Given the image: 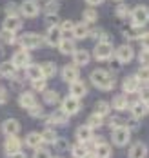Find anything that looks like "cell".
<instances>
[{
	"instance_id": "d590c367",
	"label": "cell",
	"mask_w": 149,
	"mask_h": 158,
	"mask_svg": "<svg viewBox=\"0 0 149 158\" xmlns=\"http://www.w3.org/2000/svg\"><path fill=\"white\" fill-rule=\"evenodd\" d=\"M142 33L144 29H140V27H129V29H124V36L127 38V40H138L140 36H142Z\"/></svg>"
},
{
	"instance_id": "7a4b0ae2",
	"label": "cell",
	"mask_w": 149,
	"mask_h": 158,
	"mask_svg": "<svg viewBox=\"0 0 149 158\" xmlns=\"http://www.w3.org/2000/svg\"><path fill=\"white\" fill-rule=\"evenodd\" d=\"M20 48L22 49H38L42 44H44V36H40V35H36V33H26V35H22L20 36Z\"/></svg>"
},
{
	"instance_id": "e0dca14e",
	"label": "cell",
	"mask_w": 149,
	"mask_h": 158,
	"mask_svg": "<svg viewBox=\"0 0 149 158\" xmlns=\"http://www.w3.org/2000/svg\"><path fill=\"white\" fill-rule=\"evenodd\" d=\"M71 56H73V62H75L77 67H80V65H87L89 60H91V55H89L87 49H77Z\"/></svg>"
},
{
	"instance_id": "8992f818",
	"label": "cell",
	"mask_w": 149,
	"mask_h": 158,
	"mask_svg": "<svg viewBox=\"0 0 149 158\" xmlns=\"http://www.w3.org/2000/svg\"><path fill=\"white\" fill-rule=\"evenodd\" d=\"M18 13H22L26 18H36L40 13V6L36 0H24L22 6L18 7Z\"/></svg>"
},
{
	"instance_id": "f6af8a7d",
	"label": "cell",
	"mask_w": 149,
	"mask_h": 158,
	"mask_svg": "<svg viewBox=\"0 0 149 158\" xmlns=\"http://www.w3.org/2000/svg\"><path fill=\"white\" fill-rule=\"evenodd\" d=\"M140 126V122H138V118H135V116H129L126 122H124V127H127L129 131H135V129H138Z\"/></svg>"
},
{
	"instance_id": "f1b7e54d",
	"label": "cell",
	"mask_w": 149,
	"mask_h": 158,
	"mask_svg": "<svg viewBox=\"0 0 149 158\" xmlns=\"http://www.w3.org/2000/svg\"><path fill=\"white\" fill-rule=\"evenodd\" d=\"M71 155H73V158H85L87 155H89V149H87V145L82 142L75 143L73 147H71Z\"/></svg>"
},
{
	"instance_id": "ee69618b",
	"label": "cell",
	"mask_w": 149,
	"mask_h": 158,
	"mask_svg": "<svg viewBox=\"0 0 149 158\" xmlns=\"http://www.w3.org/2000/svg\"><path fill=\"white\" fill-rule=\"evenodd\" d=\"M115 15L118 16V18H127L129 16V7L126 6V4H118L115 9Z\"/></svg>"
},
{
	"instance_id": "44dd1931",
	"label": "cell",
	"mask_w": 149,
	"mask_h": 158,
	"mask_svg": "<svg viewBox=\"0 0 149 158\" xmlns=\"http://www.w3.org/2000/svg\"><path fill=\"white\" fill-rule=\"evenodd\" d=\"M146 155H147V149L144 142H135L129 147V158H146Z\"/></svg>"
},
{
	"instance_id": "484cf974",
	"label": "cell",
	"mask_w": 149,
	"mask_h": 158,
	"mask_svg": "<svg viewBox=\"0 0 149 158\" xmlns=\"http://www.w3.org/2000/svg\"><path fill=\"white\" fill-rule=\"evenodd\" d=\"M17 67L13 65L11 62H2L0 64V77H4V78H13L15 75H17Z\"/></svg>"
},
{
	"instance_id": "5b68a950",
	"label": "cell",
	"mask_w": 149,
	"mask_h": 158,
	"mask_svg": "<svg viewBox=\"0 0 149 158\" xmlns=\"http://www.w3.org/2000/svg\"><path fill=\"white\" fill-rule=\"evenodd\" d=\"M111 140H113V143L118 145V147L127 145L129 140H131V131H129L127 127H124V126L115 127V129H113V135H111Z\"/></svg>"
},
{
	"instance_id": "7bdbcfd3",
	"label": "cell",
	"mask_w": 149,
	"mask_h": 158,
	"mask_svg": "<svg viewBox=\"0 0 149 158\" xmlns=\"http://www.w3.org/2000/svg\"><path fill=\"white\" fill-rule=\"evenodd\" d=\"M27 113H29V116H31V118H40V116H44V107H42V106H38V104H35L33 107H29V109H27Z\"/></svg>"
},
{
	"instance_id": "3957f363",
	"label": "cell",
	"mask_w": 149,
	"mask_h": 158,
	"mask_svg": "<svg viewBox=\"0 0 149 158\" xmlns=\"http://www.w3.org/2000/svg\"><path fill=\"white\" fill-rule=\"evenodd\" d=\"M93 56H95V60H98V62H109V58L113 56V46H111V42H98L95 49H93Z\"/></svg>"
},
{
	"instance_id": "816d5d0a",
	"label": "cell",
	"mask_w": 149,
	"mask_h": 158,
	"mask_svg": "<svg viewBox=\"0 0 149 158\" xmlns=\"http://www.w3.org/2000/svg\"><path fill=\"white\" fill-rule=\"evenodd\" d=\"M53 143H55V145H56L58 149H67V145H69L66 138H56V140H55Z\"/></svg>"
},
{
	"instance_id": "4316f807",
	"label": "cell",
	"mask_w": 149,
	"mask_h": 158,
	"mask_svg": "<svg viewBox=\"0 0 149 158\" xmlns=\"http://www.w3.org/2000/svg\"><path fill=\"white\" fill-rule=\"evenodd\" d=\"M95 158H111V145H107L106 142H100L95 145Z\"/></svg>"
},
{
	"instance_id": "9f6ffc18",
	"label": "cell",
	"mask_w": 149,
	"mask_h": 158,
	"mask_svg": "<svg viewBox=\"0 0 149 158\" xmlns=\"http://www.w3.org/2000/svg\"><path fill=\"white\" fill-rule=\"evenodd\" d=\"M7 156H9V158H27L26 155H24V153H22V151H17V153H11V155H7Z\"/></svg>"
},
{
	"instance_id": "b9f144b4",
	"label": "cell",
	"mask_w": 149,
	"mask_h": 158,
	"mask_svg": "<svg viewBox=\"0 0 149 158\" xmlns=\"http://www.w3.org/2000/svg\"><path fill=\"white\" fill-rule=\"evenodd\" d=\"M46 27L49 29V27H58V24H60V18L58 15H46Z\"/></svg>"
},
{
	"instance_id": "e575fe53",
	"label": "cell",
	"mask_w": 149,
	"mask_h": 158,
	"mask_svg": "<svg viewBox=\"0 0 149 158\" xmlns=\"http://www.w3.org/2000/svg\"><path fill=\"white\" fill-rule=\"evenodd\" d=\"M44 93V102L48 104V106H55V104H58L60 102V95L56 93V91H42Z\"/></svg>"
},
{
	"instance_id": "680465c9",
	"label": "cell",
	"mask_w": 149,
	"mask_h": 158,
	"mask_svg": "<svg viewBox=\"0 0 149 158\" xmlns=\"http://www.w3.org/2000/svg\"><path fill=\"white\" fill-rule=\"evenodd\" d=\"M51 158H60V156H51Z\"/></svg>"
},
{
	"instance_id": "30bf717a",
	"label": "cell",
	"mask_w": 149,
	"mask_h": 158,
	"mask_svg": "<svg viewBox=\"0 0 149 158\" xmlns=\"http://www.w3.org/2000/svg\"><path fill=\"white\" fill-rule=\"evenodd\" d=\"M60 77H62V80H64V82H67V84L77 82V80L80 78L78 67H77L75 64H71V65H64V67H62V71H60Z\"/></svg>"
},
{
	"instance_id": "681fc988",
	"label": "cell",
	"mask_w": 149,
	"mask_h": 158,
	"mask_svg": "<svg viewBox=\"0 0 149 158\" xmlns=\"http://www.w3.org/2000/svg\"><path fill=\"white\" fill-rule=\"evenodd\" d=\"M109 126H111V129L120 127V126H124V120H122L120 116H111V118H109Z\"/></svg>"
},
{
	"instance_id": "ba28073f",
	"label": "cell",
	"mask_w": 149,
	"mask_h": 158,
	"mask_svg": "<svg viewBox=\"0 0 149 158\" xmlns=\"http://www.w3.org/2000/svg\"><path fill=\"white\" fill-rule=\"evenodd\" d=\"M60 109L64 111V113H67L69 116L71 114H77L78 111L82 109V104H80V98H75V96H66L64 100H62V107Z\"/></svg>"
},
{
	"instance_id": "bcb514c9",
	"label": "cell",
	"mask_w": 149,
	"mask_h": 158,
	"mask_svg": "<svg viewBox=\"0 0 149 158\" xmlns=\"http://www.w3.org/2000/svg\"><path fill=\"white\" fill-rule=\"evenodd\" d=\"M135 77L140 80L142 84H147V65H142V67L138 69V73H136Z\"/></svg>"
},
{
	"instance_id": "9c48e42d",
	"label": "cell",
	"mask_w": 149,
	"mask_h": 158,
	"mask_svg": "<svg viewBox=\"0 0 149 158\" xmlns=\"http://www.w3.org/2000/svg\"><path fill=\"white\" fill-rule=\"evenodd\" d=\"M115 58L118 60L120 64H129L135 58V51H133L131 46H127V44H124V46H120V48L115 51Z\"/></svg>"
},
{
	"instance_id": "52a82bcc",
	"label": "cell",
	"mask_w": 149,
	"mask_h": 158,
	"mask_svg": "<svg viewBox=\"0 0 149 158\" xmlns=\"http://www.w3.org/2000/svg\"><path fill=\"white\" fill-rule=\"evenodd\" d=\"M11 64L17 67V69H24L27 64H31V55H29V51L27 49H18L13 53V58H11Z\"/></svg>"
},
{
	"instance_id": "6f0895ef",
	"label": "cell",
	"mask_w": 149,
	"mask_h": 158,
	"mask_svg": "<svg viewBox=\"0 0 149 158\" xmlns=\"http://www.w3.org/2000/svg\"><path fill=\"white\" fill-rule=\"evenodd\" d=\"M85 2H87V4H89L91 7H95V6H100V4H102L104 0H85Z\"/></svg>"
},
{
	"instance_id": "d6986e66",
	"label": "cell",
	"mask_w": 149,
	"mask_h": 158,
	"mask_svg": "<svg viewBox=\"0 0 149 158\" xmlns=\"http://www.w3.org/2000/svg\"><path fill=\"white\" fill-rule=\"evenodd\" d=\"M18 131H20V124H18V120H15V118H7V120H4V124H2V133H4L6 136L17 135Z\"/></svg>"
},
{
	"instance_id": "4dcf8cb0",
	"label": "cell",
	"mask_w": 149,
	"mask_h": 158,
	"mask_svg": "<svg viewBox=\"0 0 149 158\" xmlns=\"http://www.w3.org/2000/svg\"><path fill=\"white\" fill-rule=\"evenodd\" d=\"M127 106H129V100L126 95H116L113 98V104H111V107H115L116 111H126Z\"/></svg>"
},
{
	"instance_id": "83f0119b",
	"label": "cell",
	"mask_w": 149,
	"mask_h": 158,
	"mask_svg": "<svg viewBox=\"0 0 149 158\" xmlns=\"http://www.w3.org/2000/svg\"><path fill=\"white\" fill-rule=\"evenodd\" d=\"M42 136H40V133H29L27 136H26V145L27 147H31V149H38V147H42Z\"/></svg>"
},
{
	"instance_id": "8d00e7d4",
	"label": "cell",
	"mask_w": 149,
	"mask_h": 158,
	"mask_svg": "<svg viewBox=\"0 0 149 158\" xmlns=\"http://www.w3.org/2000/svg\"><path fill=\"white\" fill-rule=\"evenodd\" d=\"M85 126L91 127V129H98V127L104 126V118L93 113V114H89V118H87V124H85Z\"/></svg>"
},
{
	"instance_id": "f546056e",
	"label": "cell",
	"mask_w": 149,
	"mask_h": 158,
	"mask_svg": "<svg viewBox=\"0 0 149 158\" xmlns=\"http://www.w3.org/2000/svg\"><path fill=\"white\" fill-rule=\"evenodd\" d=\"M95 114H98L102 118H106V116H109V113H111V106L106 102V100H98L97 102V106H95V111H93Z\"/></svg>"
},
{
	"instance_id": "8fae6325",
	"label": "cell",
	"mask_w": 149,
	"mask_h": 158,
	"mask_svg": "<svg viewBox=\"0 0 149 158\" xmlns=\"http://www.w3.org/2000/svg\"><path fill=\"white\" fill-rule=\"evenodd\" d=\"M142 87V82L136 78L135 75L124 78L122 82V89H124V95H133V93H138V89Z\"/></svg>"
},
{
	"instance_id": "f5cc1de1",
	"label": "cell",
	"mask_w": 149,
	"mask_h": 158,
	"mask_svg": "<svg viewBox=\"0 0 149 158\" xmlns=\"http://www.w3.org/2000/svg\"><path fill=\"white\" fill-rule=\"evenodd\" d=\"M140 64H142V65H147V46L142 48V53H140Z\"/></svg>"
},
{
	"instance_id": "ac0fdd59",
	"label": "cell",
	"mask_w": 149,
	"mask_h": 158,
	"mask_svg": "<svg viewBox=\"0 0 149 158\" xmlns=\"http://www.w3.org/2000/svg\"><path fill=\"white\" fill-rule=\"evenodd\" d=\"M129 109H131V114L135 118H142V116H146L147 114V104L146 102H142V100H136V102H133L127 106Z\"/></svg>"
},
{
	"instance_id": "2e32d148",
	"label": "cell",
	"mask_w": 149,
	"mask_h": 158,
	"mask_svg": "<svg viewBox=\"0 0 149 158\" xmlns=\"http://www.w3.org/2000/svg\"><path fill=\"white\" fill-rule=\"evenodd\" d=\"M2 29H7V31H13V33H17L18 29H22L20 16H6L4 22H2Z\"/></svg>"
},
{
	"instance_id": "ab89813d",
	"label": "cell",
	"mask_w": 149,
	"mask_h": 158,
	"mask_svg": "<svg viewBox=\"0 0 149 158\" xmlns=\"http://www.w3.org/2000/svg\"><path fill=\"white\" fill-rule=\"evenodd\" d=\"M48 78H36V80H31V85H33L35 91H46V87H48V82H46Z\"/></svg>"
},
{
	"instance_id": "7dc6e473",
	"label": "cell",
	"mask_w": 149,
	"mask_h": 158,
	"mask_svg": "<svg viewBox=\"0 0 149 158\" xmlns=\"http://www.w3.org/2000/svg\"><path fill=\"white\" fill-rule=\"evenodd\" d=\"M33 158H51V153L44 147H38V149H33Z\"/></svg>"
},
{
	"instance_id": "7402d4cb",
	"label": "cell",
	"mask_w": 149,
	"mask_h": 158,
	"mask_svg": "<svg viewBox=\"0 0 149 158\" xmlns=\"http://www.w3.org/2000/svg\"><path fill=\"white\" fill-rule=\"evenodd\" d=\"M56 48L60 49V53H62V55H73V53L77 51V44H75V40H73V38H62V40H60V44H58Z\"/></svg>"
},
{
	"instance_id": "d6a6232c",
	"label": "cell",
	"mask_w": 149,
	"mask_h": 158,
	"mask_svg": "<svg viewBox=\"0 0 149 158\" xmlns=\"http://www.w3.org/2000/svg\"><path fill=\"white\" fill-rule=\"evenodd\" d=\"M0 42H2L4 46H13V44L17 42V35L13 31L2 29V31H0Z\"/></svg>"
},
{
	"instance_id": "603a6c76",
	"label": "cell",
	"mask_w": 149,
	"mask_h": 158,
	"mask_svg": "<svg viewBox=\"0 0 149 158\" xmlns=\"http://www.w3.org/2000/svg\"><path fill=\"white\" fill-rule=\"evenodd\" d=\"M89 26L85 24V22H80V24H75V27H73V36L75 38H78V40H84V38H87L89 36Z\"/></svg>"
},
{
	"instance_id": "cb8c5ba5",
	"label": "cell",
	"mask_w": 149,
	"mask_h": 158,
	"mask_svg": "<svg viewBox=\"0 0 149 158\" xmlns=\"http://www.w3.org/2000/svg\"><path fill=\"white\" fill-rule=\"evenodd\" d=\"M75 136H77V140H78V142L85 143L87 140H91V138H93V129H91V127H87V126H80V127H77Z\"/></svg>"
},
{
	"instance_id": "6da1fadb",
	"label": "cell",
	"mask_w": 149,
	"mask_h": 158,
	"mask_svg": "<svg viewBox=\"0 0 149 158\" xmlns=\"http://www.w3.org/2000/svg\"><path fill=\"white\" fill-rule=\"evenodd\" d=\"M89 80L100 91H111L115 87V73L107 69H93L89 75Z\"/></svg>"
},
{
	"instance_id": "11a10c76",
	"label": "cell",
	"mask_w": 149,
	"mask_h": 158,
	"mask_svg": "<svg viewBox=\"0 0 149 158\" xmlns=\"http://www.w3.org/2000/svg\"><path fill=\"white\" fill-rule=\"evenodd\" d=\"M6 102H7V91L0 87V104H6Z\"/></svg>"
},
{
	"instance_id": "7c38bea8",
	"label": "cell",
	"mask_w": 149,
	"mask_h": 158,
	"mask_svg": "<svg viewBox=\"0 0 149 158\" xmlns=\"http://www.w3.org/2000/svg\"><path fill=\"white\" fill-rule=\"evenodd\" d=\"M64 38V35L62 31L58 29V27H49L48 33H46V38H44V44H48L49 48H56L58 44H60V40Z\"/></svg>"
},
{
	"instance_id": "d4e9b609",
	"label": "cell",
	"mask_w": 149,
	"mask_h": 158,
	"mask_svg": "<svg viewBox=\"0 0 149 158\" xmlns=\"http://www.w3.org/2000/svg\"><path fill=\"white\" fill-rule=\"evenodd\" d=\"M24 69H26V78H29V80L44 78V77H42V69H40L38 64H27Z\"/></svg>"
},
{
	"instance_id": "60d3db41",
	"label": "cell",
	"mask_w": 149,
	"mask_h": 158,
	"mask_svg": "<svg viewBox=\"0 0 149 158\" xmlns=\"http://www.w3.org/2000/svg\"><path fill=\"white\" fill-rule=\"evenodd\" d=\"M73 27H75V22H71V20H64L62 24H58V29L62 31V35H71L73 33Z\"/></svg>"
},
{
	"instance_id": "277c9868",
	"label": "cell",
	"mask_w": 149,
	"mask_h": 158,
	"mask_svg": "<svg viewBox=\"0 0 149 158\" xmlns=\"http://www.w3.org/2000/svg\"><path fill=\"white\" fill-rule=\"evenodd\" d=\"M131 13V22H133V26L135 27H144L146 24H147V20H149V11H147V7L146 6H136L133 11H129Z\"/></svg>"
},
{
	"instance_id": "f907efd6",
	"label": "cell",
	"mask_w": 149,
	"mask_h": 158,
	"mask_svg": "<svg viewBox=\"0 0 149 158\" xmlns=\"http://www.w3.org/2000/svg\"><path fill=\"white\" fill-rule=\"evenodd\" d=\"M104 29H102V27H95V29H93V31H89V35H91V36H95V38H97V40H102V36H104Z\"/></svg>"
},
{
	"instance_id": "5bb4252c",
	"label": "cell",
	"mask_w": 149,
	"mask_h": 158,
	"mask_svg": "<svg viewBox=\"0 0 149 158\" xmlns=\"http://www.w3.org/2000/svg\"><path fill=\"white\" fill-rule=\"evenodd\" d=\"M20 147H22V140L18 138L17 135H11V136H7V138H6V142H4V151H6L7 155L20 151Z\"/></svg>"
},
{
	"instance_id": "c3c4849f",
	"label": "cell",
	"mask_w": 149,
	"mask_h": 158,
	"mask_svg": "<svg viewBox=\"0 0 149 158\" xmlns=\"http://www.w3.org/2000/svg\"><path fill=\"white\" fill-rule=\"evenodd\" d=\"M6 15L7 16H18V6L17 4H13V2L7 4V6H6Z\"/></svg>"
},
{
	"instance_id": "ffe728a7",
	"label": "cell",
	"mask_w": 149,
	"mask_h": 158,
	"mask_svg": "<svg viewBox=\"0 0 149 158\" xmlns=\"http://www.w3.org/2000/svg\"><path fill=\"white\" fill-rule=\"evenodd\" d=\"M69 93H71V96H75V98H82V96L87 95V87H85V84H84L82 80L78 78L77 82H73V84H71Z\"/></svg>"
},
{
	"instance_id": "9a60e30c",
	"label": "cell",
	"mask_w": 149,
	"mask_h": 158,
	"mask_svg": "<svg viewBox=\"0 0 149 158\" xmlns=\"http://www.w3.org/2000/svg\"><path fill=\"white\" fill-rule=\"evenodd\" d=\"M35 104H38V102H36V96H35L33 91H24L22 95L18 96V106H20V107H24V109L33 107Z\"/></svg>"
},
{
	"instance_id": "f35d334b",
	"label": "cell",
	"mask_w": 149,
	"mask_h": 158,
	"mask_svg": "<svg viewBox=\"0 0 149 158\" xmlns=\"http://www.w3.org/2000/svg\"><path fill=\"white\" fill-rule=\"evenodd\" d=\"M97 18H98V13H97L93 7H87V9L84 11V22H85L87 26H89V24H95Z\"/></svg>"
},
{
	"instance_id": "1f68e13d",
	"label": "cell",
	"mask_w": 149,
	"mask_h": 158,
	"mask_svg": "<svg viewBox=\"0 0 149 158\" xmlns=\"http://www.w3.org/2000/svg\"><path fill=\"white\" fill-rule=\"evenodd\" d=\"M40 69H42V77H44V78H53V77L56 75V71H58L55 62L42 64V65H40Z\"/></svg>"
},
{
	"instance_id": "74e56055",
	"label": "cell",
	"mask_w": 149,
	"mask_h": 158,
	"mask_svg": "<svg viewBox=\"0 0 149 158\" xmlns=\"http://www.w3.org/2000/svg\"><path fill=\"white\" fill-rule=\"evenodd\" d=\"M58 9H60V4H58L56 0H48L46 6H44V13H46V15H56Z\"/></svg>"
},
{
	"instance_id": "4fadbf2b",
	"label": "cell",
	"mask_w": 149,
	"mask_h": 158,
	"mask_svg": "<svg viewBox=\"0 0 149 158\" xmlns=\"http://www.w3.org/2000/svg\"><path fill=\"white\" fill-rule=\"evenodd\" d=\"M69 122V114L67 113H64L62 109H56L55 113H51L49 116L46 118V126L51 127V126H55V124H67Z\"/></svg>"
},
{
	"instance_id": "91938a15",
	"label": "cell",
	"mask_w": 149,
	"mask_h": 158,
	"mask_svg": "<svg viewBox=\"0 0 149 158\" xmlns=\"http://www.w3.org/2000/svg\"><path fill=\"white\" fill-rule=\"evenodd\" d=\"M116 2H122V0H116Z\"/></svg>"
},
{
	"instance_id": "db71d44e",
	"label": "cell",
	"mask_w": 149,
	"mask_h": 158,
	"mask_svg": "<svg viewBox=\"0 0 149 158\" xmlns=\"http://www.w3.org/2000/svg\"><path fill=\"white\" fill-rule=\"evenodd\" d=\"M111 60H113V58H111ZM120 65H122V64L118 62V60H113V62H111V73H118V69H120Z\"/></svg>"
},
{
	"instance_id": "836d02e7",
	"label": "cell",
	"mask_w": 149,
	"mask_h": 158,
	"mask_svg": "<svg viewBox=\"0 0 149 158\" xmlns=\"http://www.w3.org/2000/svg\"><path fill=\"white\" fill-rule=\"evenodd\" d=\"M40 136H42V142L44 143H53L58 136H56V131L53 129V127H46L42 133H40Z\"/></svg>"
}]
</instances>
